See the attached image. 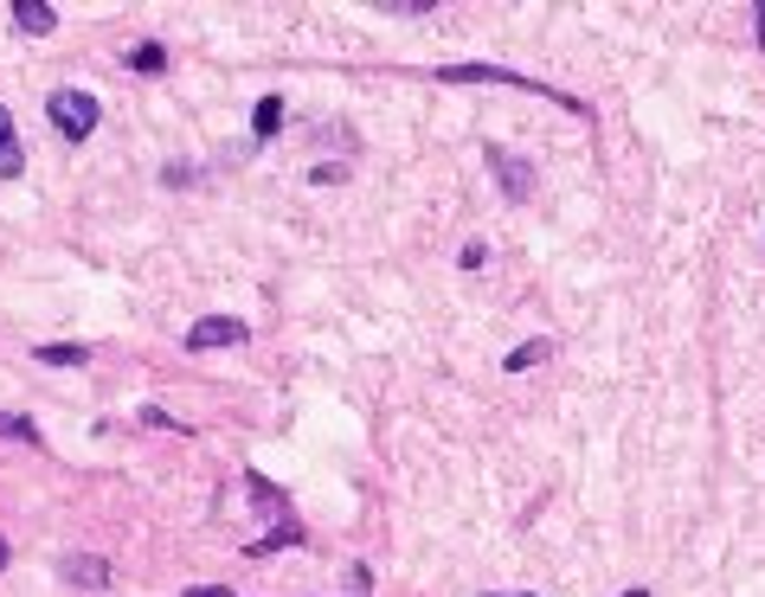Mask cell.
Returning a JSON list of instances; mask_svg holds the SVG:
<instances>
[{
    "label": "cell",
    "instance_id": "52a82bcc",
    "mask_svg": "<svg viewBox=\"0 0 765 597\" xmlns=\"http://www.w3.org/2000/svg\"><path fill=\"white\" fill-rule=\"evenodd\" d=\"M489 167L502 174L508 199H528V187H534V181H528V161H521V154H508V148H489Z\"/></svg>",
    "mask_w": 765,
    "mask_h": 597
},
{
    "label": "cell",
    "instance_id": "ffe728a7",
    "mask_svg": "<svg viewBox=\"0 0 765 597\" xmlns=\"http://www.w3.org/2000/svg\"><path fill=\"white\" fill-rule=\"evenodd\" d=\"M625 597H650V592H643V585H637V592H625Z\"/></svg>",
    "mask_w": 765,
    "mask_h": 597
},
{
    "label": "cell",
    "instance_id": "4fadbf2b",
    "mask_svg": "<svg viewBox=\"0 0 765 597\" xmlns=\"http://www.w3.org/2000/svg\"><path fill=\"white\" fill-rule=\"evenodd\" d=\"M0 437H13V444H39V424H33V418H13V411H0Z\"/></svg>",
    "mask_w": 765,
    "mask_h": 597
},
{
    "label": "cell",
    "instance_id": "7c38bea8",
    "mask_svg": "<svg viewBox=\"0 0 765 597\" xmlns=\"http://www.w3.org/2000/svg\"><path fill=\"white\" fill-rule=\"evenodd\" d=\"M129 65H136L141 77H155V71H168V52H161V46H155V39H141L136 52H129Z\"/></svg>",
    "mask_w": 765,
    "mask_h": 597
},
{
    "label": "cell",
    "instance_id": "d6986e66",
    "mask_svg": "<svg viewBox=\"0 0 765 597\" xmlns=\"http://www.w3.org/2000/svg\"><path fill=\"white\" fill-rule=\"evenodd\" d=\"M7 559H13V552H7V539H0V572H7Z\"/></svg>",
    "mask_w": 765,
    "mask_h": 597
},
{
    "label": "cell",
    "instance_id": "5b68a950",
    "mask_svg": "<svg viewBox=\"0 0 765 597\" xmlns=\"http://www.w3.org/2000/svg\"><path fill=\"white\" fill-rule=\"evenodd\" d=\"M59 579L77 585V592H97V585H110V559H97V552H71L65 565H59Z\"/></svg>",
    "mask_w": 765,
    "mask_h": 597
},
{
    "label": "cell",
    "instance_id": "30bf717a",
    "mask_svg": "<svg viewBox=\"0 0 765 597\" xmlns=\"http://www.w3.org/2000/svg\"><path fill=\"white\" fill-rule=\"evenodd\" d=\"M39 360H46V366H84V360H90V347H77V340H52V347H39Z\"/></svg>",
    "mask_w": 765,
    "mask_h": 597
},
{
    "label": "cell",
    "instance_id": "e0dca14e",
    "mask_svg": "<svg viewBox=\"0 0 765 597\" xmlns=\"http://www.w3.org/2000/svg\"><path fill=\"white\" fill-rule=\"evenodd\" d=\"M187 597H238V592H219V585H200V592H187Z\"/></svg>",
    "mask_w": 765,
    "mask_h": 597
},
{
    "label": "cell",
    "instance_id": "ba28073f",
    "mask_svg": "<svg viewBox=\"0 0 765 597\" xmlns=\"http://www.w3.org/2000/svg\"><path fill=\"white\" fill-rule=\"evenodd\" d=\"M13 20H20V33H59V7L52 0H13Z\"/></svg>",
    "mask_w": 765,
    "mask_h": 597
},
{
    "label": "cell",
    "instance_id": "7a4b0ae2",
    "mask_svg": "<svg viewBox=\"0 0 765 597\" xmlns=\"http://www.w3.org/2000/svg\"><path fill=\"white\" fill-rule=\"evenodd\" d=\"M245 488H251V501H258V508L271 514V533H264V539H251L245 552H258V559H264V552H277V546H303V527L289 521V508H283V495H277V488H271V475H258V469H251V475H245Z\"/></svg>",
    "mask_w": 765,
    "mask_h": 597
},
{
    "label": "cell",
    "instance_id": "3957f363",
    "mask_svg": "<svg viewBox=\"0 0 765 597\" xmlns=\"http://www.w3.org/2000/svg\"><path fill=\"white\" fill-rule=\"evenodd\" d=\"M46 116H52V129L65 135V141H90V135H97V116H103V103H97L90 90L65 84V90H52V97H46Z\"/></svg>",
    "mask_w": 765,
    "mask_h": 597
},
{
    "label": "cell",
    "instance_id": "6da1fadb",
    "mask_svg": "<svg viewBox=\"0 0 765 597\" xmlns=\"http://www.w3.org/2000/svg\"><path fill=\"white\" fill-rule=\"evenodd\" d=\"M437 77H444V84H508V90H528V97H547V103H559L566 116H592L572 90H554V84L521 77V71H508V65H437Z\"/></svg>",
    "mask_w": 765,
    "mask_h": 597
},
{
    "label": "cell",
    "instance_id": "9a60e30c",
    "mask_svg": "<svg viewBox=\"0 0 765 597\" xmlns=\"http://www.w3.org/2000/svg\"><path fill=\"white\" fill-rule=\"evenodd\" d=\"M141 424H155V431H181V424H174V418H168L161 405H148V411H141Z\"/></svg>",
    "mask_w": 765,
    "mask_h": 597
},
{
    "label": "cell",
    "instance_id": "277c9868",
    "mask_svg": "<svg viewBox=\"0 0 765 597\" xmlns=\"http://www.w3.org/2000/svg\"><path fill=\"white\" fill-rule=\"evenodd\" d=\"M238 340H251V322H238V315H200L187 328V353H219V347H238Z\"/></svg>",
    "mask_w": 765,
    "mask_h": 597
},
{
    "label": "cell",
    "instance_id": "8fae6325",
    "mask_svg": "<svg viewBox=\"0 0 765 597\" xmlns=\"http://www.w3.org/2000/svg\"><path fill=\"white\" fill-rule=\"evenodd\" d=\"M251 129H258V141H271V135L283 129V97H264V103H258V116H251Z\"/></svg>",
    "mask_w": 765,
    "mask_h": 597
},
{
    "label": "cell",
    "instance_id": "2e32d148",
    "mask_svg": "<svg viewBox=\"0 0 765 597\" xmlns=\"http://www.w3.org/2000/svg\"><path fill=\"white\" fill-rule=\"evenodd\" d=\"M753 33H760V52H765V0H753Z\"/></svg>",
    "mask_w": 765,
    "mask_h": 597
},
{
    "label": "cell",
    "instance_id": "8992f818",
    "mask_svg": "<svg viewBox=\"0 0 765 597\" xmlns=\"http://www.w3.org/2000/svg\"><path fill=\"white\" fill-rule=\"evenodd\" d=\"M26 174V148H20V129H13V110L0 103V181H20Z\"/></svg>",
    "mask_w": 765,
    "mask_h": 597
},
{
    "label": "cell",
    "instance_id": "5bb4252c",
    "mask_svg": "<svg viewBox=\"0 0 765 597\" xmlns=\"http://www.w3.org/2000/svg\"><path fill=\"white\" fill-rule=\"evenodd\" d=\"M380 13H406L412 20V13H437V7L431 0H380Z\"/></svg>",
    "mask_w": 765,
    "mask_h": 597
},
{
    "label": "cell",
    "instance_id": "9c48e42d",
    "mask_svg": "<svg viewBox=\"0 0 765 597\" xmlns=\"http://www.w3.org/2000/svg\"><path fill=\"white\" fill-rule=\"evenodd\" d=\"M547 353H554V340H521V347L502 360V373H528V366H541Z\"/></svg>",
    "mask_w": 765,
    "mask_h": 597
},
{
    "label": "cell",
    "instance_id": "ac0fdd59",
    "mask_svg": "<svg viewBox=\"0 0 765 597\" xmlns=\"http://www.w3.org/2000/svg\"><path fill=\"white\" fill-rule=\"evenodd\" d=\"M483 597H534V592H483Z\"/></svg>",
    "mask_w": 765,
    "mask_h": 597
}]
</instances>
